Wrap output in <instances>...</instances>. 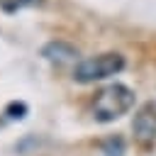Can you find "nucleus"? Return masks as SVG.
Wrapping results in <instances>:
<instances>
[{
    "mask_svg": "<svg viewBox=\"0 0 156 156\" xmlns=\"http://www.w3.org/2000/svg\"><path fill=\"white\" fill-rule=\"evenodd\" d=\"M132 107H134V90L127 88V85H122V83L105 85L93 98V117L98 122H102V124L119 119Z\"/></svg>",
    "mask_w": 156,
    "mask_h": 156,
    "instance_id": "nucleus-1",
    "label": "nucleus"
},
{
    "mask_svg": "<svg viewBox=\"0 0 156 156\" xmlns=\"http://www.w3.org/2000/svg\"><path fill=\"white\" fill-rule=\"evenodd\" d=\"M122 68H124V56L117 51H105V54L78 61L73 68V80L76 83H95V80H105L110 76L119 73Z\"/></svg>",
    "mask_w": 156,
    "mask_h": 156,
    "instance_id": "nucleus-2",
    "label": "nucleus"
},
{
    "mask_svg": "<svg viewBox=\"0 0 156 156\" xmlns=\"http://www.w3.org/2000/svg\"><path fill=\"white\" fill-rule=\"evenodd\" d=\"M41 54L49 61H56V63H66V61H76L78 58V49H73L66 41H51V44H46L41 49Z\"/></svg>",
    "mask_w": 156,
    "mask_h": 156,
    "instance_id": "nucleus-4",
    "label": "nucleus"
},
{
    "mask_svg": "<svg viewBox=\"0 0 156 156\" xmlns=\"http://www.w3.org/2000/svg\"><path fill=\"white\" fill-rule=\"evenodd\" d=\"M132 132L141 146H149L156 141V102H146L136 110L134 122H132Z\"/></svg>",
    "mask_w": 156,
    "mask_h": 156,
    "instance_id": "nucleus-3",
    "label": "nucleus"
},
{
    "mask_svg": "<svg viewBox=\"0 0 156 156\" xmlns=\"http://www.w3.org/2000/svg\"><path fill=\"white\" fill-rule=\"evenodd\" d=\"M34 5H41V0H0V7L2 12H17V10H24V7H34Z\"/></svg>",
    "mask_w": 156,
    "mask_h": 156,
    "instance_id": "nucleus-5",
    "label": "nucleus"
},
{
    "mask_svg": "<svg viewBox=\"0 0 156 156\" xmlns=\"http://www.w3.org/2000/svg\"><path fill=\"white\" fill-rule=\"evenodd\" d=\"M105 154H107V156H122V154H124L122 139H107V141H105Z\"/></svg>",
    "mask_w": 156,
    "mask_h": 156,
    "instance_id": "nucleus-7",
    "label": "nucleus"
},
{
    "mask_svg": "<svg viewBox=\"0 0 156 156\" xmlns=\"http://www.w3.org/2000/svg\"><path fill=\"white\" fill-rule=\"evenodd\" d=\"M5 115H7L10 119H22V117L27 115V105H24V102H10L7 110H5Z\"/></svg>",
    "mask_w": 156,
    "mask_h": 156,
    "instance_id": "nucleus-6",
    "label": "nucleus"
}]
</instances>
